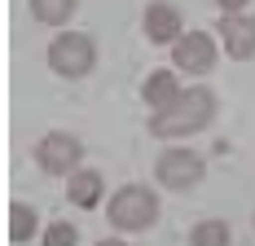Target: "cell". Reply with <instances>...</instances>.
I'll use <instances>...</instances> for the list:
<instances>
[{
    "mask_svg": "<svg viewBox=\"0 0 255 246\" xmlns=\"http://www.w3.org/2000/svg\"><path fill=\"white\" fill-rule=\"evenodd\" d=\"M154 216H158V198L150 189H141V185H128V189H119L110 198V224L115 229L136 233V229H150Z\"/></svg>",
    "mask_w": 255,
    "mask_h": 246,
    "instance_id": "obj_2",
    "label": "cell"
},
{
    "mask_svg": "<svg viewBox=\"0 0 255 246\" xmlns=\"http://www.w3.org/2000/svg\"><path fill=\"white\" fill-rule=\"evenodd\" d=\"M31 233H35V216H31V207L13 202V207H9V238H13V242H26Z\"/></svg>",
    "mask_w": 255,
    "mask_h": 246,
    "instance_id": "obj_12",
    "label": "cell"
},
{
    "mask_svg": "<svg viewBox=\"0 0 255 246\" xmlns=\"http://www.w3.org/2000/svg\"><path fill=\"white\" fill-rule=\"evenodd\" d=\"M31 13L40 22H66L75 13V0H31Z\"/></svg>",
    "mask_w": 255,
    "mask_h": 246,
    "instance_id": "obj_11",
    "label": "cell"
},
{
    "mask_svg": "<svg viewBox=\"0 0 255 246\" xmlns=\"http://www.w3.org/2000/svg\"><path fill=\"white\" fill-rule=\"evenodd\" d=\"M216 4H220V9H229V13H238V9H242L247 0H216Z\"/></svg>",
    "mask_w": 255,
    "mask_h": 246,
    "instance_id": "obj_15",
    "label": "cell"
},
{
    "mask_svg": "<svg viewBox=\"0 0 255 246\" xmlns=\"http://www.w3.org/2000/svg\"><path fill=\"white\" fill-rule=\"evenodd\" d=\"M176 97H180V84H176L172 71H154L150 79H145V106L163 110V106H172Z\"/></svg>",
    "mask_w": 255,
    "mask_h": 246,
    "instance_id": "obj_9",
    "label": "cell"
},
{
    "mask_svg": "<svg viewBox=\"0 0 255 246\" xmlns=\"http://www.w3.org/2000/svg\"><path fill=\"white\" fill-rule=\"evenodd\" d=\"M145 35H150L154 44H176L180 40V13L172 9V4H150L145 9Z\"/></svg>",
    "mask_w": 255,
    "mask_h": 246,
    "instance_id": "obj_8",
    "label": "cell"
},
{
    "mask_svg": "<svg viewBox=\"0 0 255 246\" xmlns=\"http://www.w3.org/2000/svg\"><path fill=\"white\" fill-rule=\"evenodd\" d=\"M102 246H124V242H102Z\"/></svg>",
    "mask_w": 255,
    "mask_h": 246,
    "instance_id": "obj_16",
    "label": "cell"
},
{
    "mask_svg": "<svg viewBox=\"0 0 255 246\" xmlns=\"http://www.w3.org/2000/svg\"><path fill=\"white\" fill-rule=\"evenodd\" d=\"M102 198V176L97 172H75L71 176V202L75 207H97Z\"/></svg>",
    "mask_w": 255,
    "mask_h": 246,
    "instance_id": "obj_10",
    "label": "cell"
},
{
    "mask_svg": "<svg viewBox=\"0 0 255 246\" xmlns=\"http://www.w3.org/2000/svg\"><path fill=\"white\" fill-rule=\"evenodd\" d=\"M194 246H229V229L220 220H203L198 229H194V238H189Z\"/></svg>",
    "mask_w": 255,
    "mask_h": 246,
    "instance_id": "obj_13",
    "label": "cell"
},
{
    "mask_svg": "<svg viewBox=\"0 0 255 246\" xmlns=\"http://www.w3.org/2000/svg\"><path fill=\"white\" fill-rule=\"evenodd\" d=\"M93 40L88 35H79V31H71V35H57L49 44V66L57 75H66V79H79V75L93 71Z\"/></svg>",
    "mask_w": 255,
    "mask_h": 246,
    "instance_id": "obj_3",
    "label": "cell"
},
{
    "mask_svg": "<svg viewBox=\"0 0 255 246\" xmlns=\"http://www.w3.org/2000/svg\"><path fill=\"white\" fill-rule=\"evenodd\" d=\"M44 246H75V224H49L44 229Z\"/></svg>",
    "mask_w": 255,
    "mask_h": 246,
    "instance_id": "obj_14",
    "label": "cell"
},
{
    "mask_svg": "<svg viewBox=\"0 0 255 246\" xmlns=\"http://www.w3.org/2000/svg\"><path fill=\"white\" fill-rule=\"evenodd\" d=\"M211 115H216V97H211L207 88H189V93H180L172 106L154 110L150 132L154 136H189V132L207 127Z\"/></svg>",
    "mask_w": 255,
    "mask_h": 246,
    "instance_id": "obj_1",
    "label": "cell"
},
{
    "mask_svg": "<svg viewBox=\"0 0 255 246\" xmlns=\"http://www.w3.org/2000/svg\"><path fill=\"white\" fill-rule=\"evenodd\" d=\"M172 62H176V71L207 75L211 66H216V44H211V35H203V31H189V35H180L176 49H172Z\"/></svg>",
    "mask_w": 255,
    "mask_h": 246,
    "instance_id": "obj_6",
    "label": "cell"
},
{
    "mask_svg": "<svg viewBox=\"0 0 255 246\" xmlns=\"http://www.w3.org/2000/svg\"><path fill=\"white\" fill-rule=\"evenodd\" d=\"M35 158H40V167H44V172L66 176V172H75V163L84 158V145H79L75 136H66V132H53V136L40 141Z\"/></svg>",
    "mask_w": 255,
    "mask_h": 246,
    "instance_id": "obj_4",
    "label": "cell"
},
{
    "mask_svg": "<svg viewBox=\"0 0 255 246\" xmlns=\"http://www.w3.org/2000/svg\"><path fill=\"white\" fill-rule=\"evenodd\" d=\"M158 180H163L167 189H189V185H198V180H203V154H194V149H172V154H163V158H158Z\"/></svg>",
    "mask_w": 255,
    "mask_h": 246,
    "instance_id": "obj_5",
    "label": "cell"
},
{
    "mask_svg": "<svg viewBox=\"0 0 255 246\" xmlns=\"http://www.w3.org/2000/svg\"><path fill=\"white\" fill-rule=\"evenodd\" d=\"M220 35H225V49H229V57H238V62L255 57V18L229 13V18L220 22Z\"/></svg>",
    "mask_w": 255,
    "mask_h": 246,
    "instance_id": "obj_7",
    "label": "cell"
}]
</instances>
